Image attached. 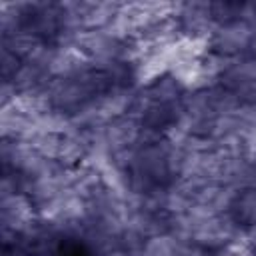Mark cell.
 Listing matches in <instances>:
<instances>
[{
  "label": "cell",
  "instance_id": "obj_1",
  "mask_svg": "<svg viewBox=\"0 0 256 256\" xmlns=\"http://www.w3.org/2000/svg\"><path fill=\"white\" fill-rule=\"evenodd\" d=\"M236 218L246 224H256V190H246L234 204Z\"/></svg>",
  "mask_w": 256,
  "mask_h": 256
}]
</instances>
